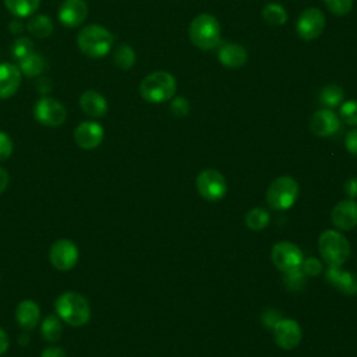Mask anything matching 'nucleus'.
<instances>
[{
  "label": "nucleus",
  "mask_w": 357,
  "mask_h": 357,
  "mask_svg": "<svg viewBox=\"0 0 357 357\" xmlns=\"http://www.w3.org/2000/svg\"><path fill=\"white\" fill-rule=\"evenodd\" d=\"M318 250L328 266H342L350 257V244L339 230H325L319 236Z\"/></svg>",
  "instance_id": "39448f33"
},
{
  "label": "nucleus",
  "mask_w": 357,
  "mask_h": 357,
  "mask_svg": "<svg viewBox=\"0 0 357 357\" xmlns=\"http://www.w3.org/2000/svg\"><path fill=\"white\" fill-rule=\"evenodd\" d=\"M56 315L70 326H82L91 319L88 300L77 291H64L54 301Z\"/></svg>",
  "instance_id": "f257e3e1"
},
{
  "label": "nucleus",
  "mask_w": 357,
  "mask_h": 357,
  "mask_svg": "<svg viewBox=\"0 0 357 357\" xmlns=\"http://www.w3.org/2000/svg\"><path fill=\"white\" fill-rule=\"evenodd\" d=\"M18 68L26 77H38L46 68V61L39 53L32 52L18 61Z\"/></svg>",
  "instance_id": "5701e85b"
},
{
  "label": "nucleus",
  "mask_w": 357,
  "mask_h": 357,
  "mask_svg": "<svg viewBox=\"0 0 357 357\" xmlns=\"http://www.w3.org/2000/svg\"><path fill=\"white\" fill-rule=\"evenodd\" d=\"M26 29L36 38H47L53 32V21L47 15L38 14L28 21Z\"/></svg>",
  "instance_id": "393cba45"
},
{
  "label": "nucleus",
  "mask_w": 357,
  "mask_h": 357,
  "mask_svg": "<svg viewBox=\"0 0 357 357\" xmlns=\"http://www.w3.org/2000/svg\"><path fill=\"white\" fill-rule=\"evenodd\" d=\"M14 151V144L13 139L10 138L8 134L4 131H0V162L8 159L13 155Z\"/></svg>",
  "instance_id": "f704fd0d"
},
{
  "label": "nucleus",
  "mask_w": 357,
  "mask_h": 357,
  "mask_svg": "<svg viewBox=\"0 0 357 357\" xmlns=\"http://www.w3.org/2000/svg\"><path fill=\"white\" fill-rule=\"evenodd\" d=\"M325 280L335 287L336 290L342 291L347 296L357 294V275L353 272L344 271L340 266H329L325 271Z\"/></svg>",
  "instance_id": "f3484780"
},
{
  "label": "nucleus",
  "mask_w": 357,
  "mask_h": 357,
  "mask_svg": "<svg viewBox=\"0 0 357 357\" xmlns=\"http://www.w3.org/2000/svg\"><path fill=\"white\" fill-rule=\"evenodd\" d=\"M10 183V174L8 172L0 166V194H3Z\"/></svg>",
  "instance_id": "79ce46f5"
},
{
  "label": "nucleus",
  "mask_w": 357,
  "mask_h": 357,
  "mask_svg": "<svg viewBox=\"0 0 357 357\" xmlns=\"http://www.w3.org/2000/svg\"><path fill=\"white\" fill-rule=\"evenodd\" d=\"M33 52V45L31 42V39L28 38H18L14 43H13V47H11V53H13V57L20 61L22 60L24 57H26L28 54H31Z\"/></svg>",
  "instance_id": "7c9ffc66"
},
{
  "label": "nucleus",
  "mask_w": 357,
  "mask_h": 357,
  "mask_svg": "<svg viewBox=\"0 0 357 357\" xmlns=\"http://www.w3.org/2000/svg\"><path fill=\"white\" fill-rule=\"evenodd\" d=\"M176 78L167 71L148 74L139 84V95L148 103H163L176 93Z\"/></svg>",
  "instance_id": "7ed1b4c3"
},
{
  "label": "nucleus",
  "mask_w": 357,
  "mask_h": 357,
  "mask_svg": "<svg viewBox=\"0 0 357 357\" xmlns=\"http://www.w3.org/2000/svg\"><path fill=\"white\" fill-rule=\"evenodd\" d=\"M135 60L137 57H135L134 49L126 43L119 45L113 53V61L121 70L132 68L135 64Z\"/></svg>",
  "instance_id": "cd10ccee"
},
{
  "label": "nucleus",
  "mask_w": 357,
  "mask_h": 357,
  "mask_svg": "<svg viewBox=\"0 0 357 357\" xmlns=\"http://www.w3.org/2000/svg\"><path fill=\"white\" fill-rule=\"evenodd\" d=\"M188 35L198 49L213 50L220 45V24L212 14H199L191 21Z\"/></svg>",
  "instance_id": "20e7f679"
},
{
  "label": "nucleus",
  "mask_w": 357,
  "mask_h": 357,
  "mask_svg": "<svg viewBox=\"0 0 357 357\" xmlns=\"http://www.w3.org/2000/svg\"><path fill=\"white\" fill-rule=\"evenodd\" d=\"M40 357H67V356H66V351L61 347H59V346H49V347H46L42 351Z\"/></svg>",
  "instance_id": "ea45409f"
},
{
  "label": "nucleus",
  "mask_w": 357,
  "mask_h": 357,
  "mask_svg": "<svg viewBox=\"0 0 357 357\" xmlns=\"http://www.w3.org/2000/svg\"><path fill=\"white\" fill-rule=\"evenodd\" d=\"M190 102L183 98V96H177V98H172V102H170V112L177 116V117H184L190 113Z\"/></svg>",
  "instance_id": "72a5a7b5"
},
{
  "label": "nucleus",
  "mask_w": 357,
  "mask_h": 357,
  "mask_svg": "<svg viewBox=\"0 0 357 357\" xmlns=\"http://www.w3.org/2000/svg\"><path fill=\"white\" fill-rule=\"evenodd\" d=\"M262 18L266 24L273 25V26H279L283 25L289 15L286 8L282 4L278 3H268L264 8H262Z\"/></svg>",
  "instance_id": "bb28decb"
},
{
  "label": "nucleus",
  "mask_w": 357,
  "mask_h": 357,
  "mask_svg": "<svg viewBox=\"0 0 357 357\" xmlns=\"http://www.w3.org/2000/svg\"><path fill=\"white\" fill-rule=\"evenodd\" d=\"M88 17L85 0H64L59 7V21L67 28L81 25Z\"/></svg>",
  "instance_id": "dca6fc26"
},
{
  "label": "nucleus",
  "mask_w": 357,
  "mask_h": 357,
  "mask_svg": "<svg viewBox=\"0 0 357 357\" xmlns=\"http://www.w3.org/2000/svg\"><path fill=\"white\" fill-rule=\"evenodd\" d=\"M103 127L96 121H82L74 130V141L82 149H95L103 141Z\"/></svg>",
  "instance_id": "4468645a"
},
{
  "label": "nucleus",
  "mask_w": 357,
  "mask_h": 357,
  "mask_svg": "<svg viewBox=\"0 0 357 357\" xmlns=\"http://www.w3.org/2000/svg\"><path fill=\"white\" fill-rule=\"evenodd\" d=\"M339 117L343 123L357 127V99L346 100L340 105Z\"/></svg>",
  "instance_id": "c756f323"
},
{
  "label": "nucleus",
  "mask_w": 357,
  "mask_h": 357,
  "mask_svg": "<svg viewBox=\"0 0 357 357\" xmlns=\"http://www.w3.org/2000/svg\"><path fill=\"white\" fill-rule=\"evenodd\" d=\"M33 117L46 127H59L66 121L67 110L59 100L43 96L33 106Z\"/></svg>",
  "instance_id": "9b49d317"
},
{
  "label": "nucleus",
  "mask_w": 357,
  "mask_h": 357,
  "mask_svg": "<svg viewBox=\"0 0 357 357\" xmlns=\"http://www.w3.org/2000/svg\"><path fill=\"white\" fill-rule=\"evenodd\" d=\"M199 195L206 201H219L227 192L225 176L215 169H205L197 176L195 181Z\"/></svg>",
  "instance_id": "6e6552de"
},
{
  "label": "nucleus",
  "mask_w": 357,
  "mask_h": 357,
  "mask_svg": "<svg viewBox=\"0 0 357 357\" xmlns=\"http://www.w3.org/2000/svg\"><path fill=\"white\" fill-rule=\"evenodd\" d=\"M40 335L49 343H56L63 335L61 319L57 315H47L40 324Z\"/></svg>",
  "instance_id": "b1692460"
},
{
  "label": "nucleus",
  "mask_w": 357,
  "mask_h": 357,
  "mask_svg": "<svg viewBox=\"0 0 357 357\" xmlns=\"http://www.w3.org/2000/svg\"><path fill=\"white\" fill-rule=\"evenodd\" d=\"M266 312L269 314V317L264 312V314H262V322H264L265 326L273 328V325L280 319V315H279V312L275 311V310H268Z\"/></svg>",
  "instance_id": "4c0bfd02"
},
{
  "label": "nucleus",
  "mask_w": 357,
  "mask_h": 357,
  "mask_svg": "<svg viewBox=\"0 0 357 357\" xmlns=\"http://www.w3.org/2000/svg\"><path fill=\"white\" fill-rule=\"evenodd\" d=\"M344 146L349 153L357 156V128L350 130L344 138Z\"/></svg>",
  "instance_id": "e433bc0d"
},
{
  "label": "nucleus",
  "mask_w": 357,
  "mask_h": 357,
  "mask_svg": "<svg viewBox=\"0 0 357 357\" xmlns=\"http://www.w3.org/2000/svg\"><path fill=\"white\" fill-rule=\"evenodd\" d=\"M21 71L11 63L0 64V99L11 98L21 85Z\"/></svg>",
  "instance_id": "6ab92c4d"
},
{
  "label": "nucleus",
  "mask_w": 357,
  "mask_h": 357,
  "mask_svg": "<svg viewBox=\"0 0 357 357\" xmlns=\"http://www.w3.org/2000/svg\"><path fill=\"white\" fill-rule=\"evenodd\" d=\"M79 106L86 116L93 119H100L106 116L109 110L106 98L93 89H88L81 95Z\"/></svg>",
  "instance_id": "412c9836"
},
{
  "label": "nucleus",
  "mask_w": 357,
  "mask_h": 357,
  "mask_svg": "<svg viewBox=\"0 0 357 357\" xmlns=\"http://www.w3.org/2000/svg\"><path fill=\"white\" fill-rule=\"evenodd\" d=\"M301 328L298 322L291 318H280L273 325V337L279 347L283 350H293L301 340Z\"/></svg>",
  "instance_id": "f8f14e48"
},
{
  "label": "nucleus",
  "mask_w": 357,
  "mask_h": 357,
  "mask_svg": "<svg viewBox=\"0 0 357 357\" xmlns=\"http://www.w3.org/2000/svg\"><path fill=\"white\" fill-rule=\"evenodd\" d=\"M319 103L326 107V109H333L337 107L343 103L344 100V92L343 88L336 85V84H329L325 85L321 91H319Z\"/></svg>",
  "instance_id": "4be33fe9"
},
{
  "label": "nucleus",
  "mask_w": 357,
  "mask_h": 357,
  "mask_svg": "<svg viewBox=\"0 0 357 357\" xmlns=\"http://www.w3.org/2000/svg\"><path fill=\"white\" fill-rule=\"evenodd\" d=\"M36 86H38V91H39L40 93H46V92H49V91L52 89V82H50L47 78H40V79L38 81Z\"/></svg>",
  "instance_id": "37998d69"
},
{
  "label": "nucleus",
  "mask_w": 357,
  "mask_h": 357,
  "mask_svg": "<svg viewBox=\"0 0 357 357\" xmlns=\"http://www.w3.org/2000/svg\"><path fill=\"white\" fill-rule=\"evenodd\" d=\"M344 192L351 199H354L357 197V177H350L344 183Z\"/></svg>",
  "instance_id": "58836bf2"
},
{
  "label": "nucleus",
  "mask_w": 357,
  "mask_h": 357,
  "mask_svg": "<svg viewBox=\"0 0 357 357\" xmlns=\"http://www.w3.org/2000/svg\"><path fill=\"white\" fill-rule=\"evenodd\" d=\"M79 258L78 247L74 241L68 238H59L56 240L49 251V259L53 268L57 271L66 272L73 269Z\"/></svg>",
  "instance_id": "9d476101"
},
{
  "label": "nucleus",
  "mask_w": 357,
  "mask_h": 357,
  "mask_svg": "<svg viewBox=\"0 0 357 357\" xmlns=\"http://www.w3.org/2000/svg\"><path fill=\"white\" fill-rule=\"evenodd\" d=\"M325 22V15L319 8L308 7L301 11L296 21V32L303 40H314L322 35Z\"/></svg>",
  "instance_id": "1a4fd4ad"
},
{
  "label": "nucleus",
  "mask_w": 357,
  "mask_h": 357,
  "mask_svg": "<svg viewBox=\"0 0 357 357\" xmlns=\"http://www.w3.org/2000/svg\"><path fill=\"white\" fill-rule=\"evenodd\" d=\"M310 130L317 137H332L340 130V117L332 109H319L310 119Z\"/></svg>",
  "instance_id": "ddd939ff"
},
{
  "label": "nucleus",
  "mask_w": 357,
  "mask_h": 357,
  "mask_svg": "<svg viewBox=\"0 0 357 357\" xmlns=\"http://www.w3.org/2000/svg\"><path fill=\"white\" fill-rule=\"evenodd\" d=\"M113 43V33L105 26L96 24L84 26L77 35V45L79 50L91 59L105 57L110 52Z\"/></svg>",
  "instance_id": "f03ea898"
},
{
  "label": "nucleus",
  "mask_w": 357,
  "mask_h": 357,
  "mask_svg": "<svg viewBox=\"0 0 357 357\" xmlns=\"http://www.w3.org/2000/svg\"><path fill=\"white\" fill-rule=\"evenodd\" d=\"M247 50L234 42H226L218 46V60L227 68H240L247 63Z\"/></svg>",
  "instance_id": "a211bd4d"
},
{
  "label": "nucleus",
  "mask_w": 357,
  "mask_h": 357,
  "mask_svg": "<svg viewBox=\"0 0 357 357\" xmlns=\"http://www.w3.org/2000/svg\"><path fill=\"white\" fill-rule=\"evenodd\" d=\"M10 347V339H8V335L7 332L0 328V356H3Z\"/></svg>",
  "instance_id": "a19ab883"
},
{
  "label": "nucleus",
  "mask_w": 357,
  "mask_h": 357,
  "mask_svg": "<svg viewBox=\"0 0 357 357\" xmlns=\"http://www.w3.org/2000/svg\"><path fill=\"white\" fill-rule=\"evenodd\" d=\"M331 220L339 230H351L357 226V202L351 198L339 201L331 211Z\"/></svg>",
  "instance_id": "2eb2a0df"
},
{
  "label": "nucleus",
  "mask_w": 357,
  "mask_h": 357,
  "mask_svg": "<svg viewBox=\"0 0 357 357\" xmlns=\"http://www.w3.org/2000/svg\"><path fill=\"white\" fill-rule=\"evenodd\" d=\"M7 10L17 18L31 17L39 7V0H4Z\"/></svg>",
  "instance_id": "a878e982"
},
{
  "label": "nucleus",
  "mask_w": 357,
  "mask_h": 357,
  "mask_svg": "<svg viewBox=\"0 0 357 357\" xmlns=\"http://www.w3.org/2000/svg\"><path fill=\"white\" fill-rule=\"evenodd\" d=\"M40 319V307L33 300H22L15 308V321L22 331H32Z\"/></svg>",
  "instance_id": "aec40b11"
},
{
  "label": "nucleus",
  "mask_w": 357,
  "mask_h": 357,
  "mask_svg": "<svg viewBox=\"0 0 357 357\" xmlns=\"http://www.w3.org/2000/svg\"><path fill=\"white\" fill-rule=\"evenodd\" d=\"M298 197V184L290 176L275 178L266 191V202L275 211H286L294 205Z\"/></svg>",
  "instance_id": "423d86ee"
},
{
  "label": "nucleus",
  "mask_w": 357,
  "mask_h": 357,
  "mask_svg": "<svg viewBox=\"0 0 357 357\" xmlns=\"http://www.w3.org/2000/svg\"><path fill=\"white\" fill-rule=\"evenodd\" d=\"M301 271L304 272L305 276H318L319 273H322L324 266H322V262L318 258L308 257L303 261Z\"/></svg>",
  "instance_id": "473e14b6"
},
{
  "label": "nucleus",
  "mask_w": 357,
  "mask_h": 357,
  "mask_svg": "<svg viewBox=\"0 0 357 357\" xmlns=\"http://www.w3.org/2000/svg\"><path fill=\"white\" fill-rule=\"evenodd\" d=\"M304 278H305L304 272L301 269H298L294 272L284 273V283L290 289H300L304 283Z\"/></svg>",
  "instance_id": "c9c22d12"
},
{
  "label": "nucleus",
  "mask_w": 357,
  "mask_h": 357,
  "mask_svg": "<svg viewBox=\"0 0 357 357\" xmlns=\"http://www.w3.org/2000/svg\"><path fill=\"white\" fill-rule=\"evenodd\" d=\"M8 29L13 32V33H21L24 31V25L21 21L18 20H14L8 24Z\"/></svg>",
  "instance_id": "c03bdc74"
},
{
  "label": "nucleus",
  "mask_w": 357,
  "mask_h": 357,
  "mask_svg": "<svg viewBox=\"0 0 357 357\" xmlns=\"http://www.w3.org/2000/svg\"><path fill=\"white\" fill-rule=\"evenodd\" d=\"M353 1L354 0H324L326 8L337 17H343L349 14L353 8Z\"/></svg>",
  "instance_id": "2f4dec72"
},
{
  "label": "nucleus",
  "mask_w": 357,
  "mask_h": 357,
  "mask_svg": "<svg viewBox=\"0 0 357 357\" xmlns=\"http://www.w3.org/2000/svg\"><path fill=\"white\" fill-rule=\"evenodd\" d=\"M271 258L273 265L283 273L294 272L301 269L304 261L303 251L298 245L290 241H279L272 247Z\"/></svg>",
  "instance_id": "0eeeda50"
},
{
  "label": "nucleus",
  "mask_w": 357,
  "mask_h": 357,
  "mask_svg": "<svg viewBox=\"0 0 357 357\" xmlns=\"http://www.w3.org/2000/svg\"><path fill=\"white\" fill-rule=\"evenodd\" d=\"M269 223V213L259 206L250 209L245 215V225L252 231H261Z\"/></svg>",
  "instance_id": "c85d7f7f"
}]
</instances>
